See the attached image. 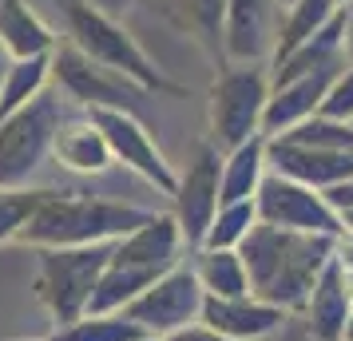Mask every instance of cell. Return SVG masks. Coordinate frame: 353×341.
Wrapping results in <instances>:
<instances>
[{
  "label": "cell",
  "mask_w": 353,
  "mask_h": 341,
  "mask_svg": "<svg viewBox=\"0 0 353 341\" xmlns=\"http://www.w3.org/2000/svg\"><path fill=\"white\" fill-rule=\"evenodd\" d=\"M8 68H12V56L0 48V87H4V76H8Z\"/></svg>",
  "instance_id": "34"
},
{
  "label": "cell",
  "mask_w": 353,
  "mask_h": 341,
  "mask_svg": "<svg viewBox=\"0 0 353 341\" xmlns=\"http://www.w3.org/2000/svg\"><path fill=\"white\" fill-rule=\"evenodd\" d=\"M270 167V135H254L250 143L223 151V207L226 203H254Z\"/></svg>",
  "instance_id": "19"
},
{
  "label": "cell",
  "mask_w": 353,
  "mask_h": 341,
  "mask_svg": "<svg viewBox=\"0 0 353 341\" xmlns=\"http://www.w3.org/2000/svg\"><path fill=\"white\" fill-rule=\"evenodd\" d=\"M203 302H207V290L199 286L194 266H175L151 290L139 293L123 313L135 325H143V333L151 338H175L203 322Z\"/></svg>",
  "instance_id": "10"
},
{
  "label": "cell",
  "mask_w": 353,
  "mask_h": 341,
  "mask_svg": "<svg viewBox=\"0 0 353 341\" xmlns=\"http://www.w3.org/2000/svg\"><path fill=\"white\" fill-rule=\"evenodd\" d=\"M337 238L334 234H298V230H278L258 223L250 238L239 246L246 274H250V293L286 313H294V309L305 313V302L318 286L321 270L337 254Z\"/></svg>",
  "instance_id": "1"
},
{
  "label": "cell",
  "mask_w": 353,
  "mask_h": 341,
  "mask_svg": "<svg viewBox=\"0 0 353 341\" xmlns=\"http://www.w3.org/2000/svg\"><path fill=\"white\" fill-rule=\"evenodd\" d=\"M337 266H341V274H345V282H350V290H353V234H341L337 238Z\"/></svg>",
  "instance_id": "31"
},
{
  "label": "cell",
  "mask_w": 353,
  "mask_h": 341,
  "mask_svg": "<svg viewBox=\"0 0 353 341\" xmlns=\"http://www.w3.org/2000/svg\"><path fill=\"white\" fill-rule=\"evenodd\" d=\"M226 4L230 0H151V8H159L179 32L194 36L207 48V56H214V60H223Z\"/></svg>",
  "instance_id": "20"
},
{
  "label": "cell",
  "mask_w": 353,
  "mask_h": 341,
  "mask_svg": "<svg viewBox=\"0 0 353 341\" xmlns=\"http://www.w3.org/2000/svg\"><path fill=\"white\" fill-rule=\"evenodd\" d=\"M325 195V203H330V211L337 214V218H345V214H353V179L337 183V187H330V191H321Z\"/></svg>",
  "instance_id": "30"
},
{
  "label": "cell",
  "mask_w": 353,
  "mask_h": 341,
  "mask_svg": "<svg viewBox=\"0 0 353 341\" xmlns=\"http://www.w3.org/2000/svg\"><path fill=\"white\" fill-rule=\"evenodd\" d=\"M12 341H24V338H12Z\"/></svg>",
  "instance_id": "41"
},
{
  "label": "cell",
  "mask_w": 353,
  "mask_h": 341,
  "mask_svg": "<svg viewBox=\"0 0 353 341\" xmlns=\"http://www.w3.org/2000/svg\"><path fill=\"white\" fill-rule=\"evenodd\" d=\"M203 325L234 341H266L282 333L286 325V309L262 302L254 293L242 298H207L203 302Z\"/></svg>",
  "instance_id": "15"
},
{
  "label": "cell",
  "mask_w": 353,
  "mask_h": 341,
  "mask_svg": "<svg viewBox=\"0 0 353 341\" xmlns=\"http://www.w3.org/2000/svg\"><path fill=\"white\" fill-rule=\"evenodd\" d=\"M139 341H167V338H151V333H147V338H139Z\"/></svg>",
  "instance_id": "37"
},
{
  "label": "cell",
  "mask_w": 353,
  "mask_h": 341,
  "mask_svg": "<svg viewBox=\"0 0 353 341\" xmlns=\"http://www.w3.org/2000/svg\"><path fill=\"white\" fill-rule=\"evenodd\" d=\"M337 4H353V0H337Z\"/></svg>",
  "instance_id": "39"
},
{
  "label": "cell",
  "mask_w": 353,
  "mask_h": 341,
  "mask_svg": "<svg viewBox=\"0 0 353 341\" xmlns=\"http://www.w3.org/2000/svg\"><path fill=\"white\" fill-rule=\"evenodd\" d=\"M167 341H234V338H223V333H214V329H207V325L199 322V325H191V329H183V333H175V338H167Z\"/></svg>",
  "instance_id": "32"
},
{
  "label": "cell",
  "mask_w": 353,
  "mask_h": 341,
  "mask_svg": "<svg viewBox=\"0 0 353 341\" xmlns=\"http://www.w3.org/2000/svg\"><path fill=\"white\" fill-rule=\"evenodd\" d=\"M40 198H44V191H32V187H24V191H0V246L17 242L24 223L40 207Z\"/></svg>",
  "instance_id": "28"
},
{
  "label": "cell",
  "mask_w": 353,
  "mask_h": 341,
  "mask_svg": "<svg viewBox=\"0 0 353 341\" xmlns=\"http://www.w3.org/2000/svg\"><path fill=\"white\" fill-rule=\"evenodd\" d=\"M258 227V207L254 203H226L223 211L214 214V223L207 230V242L199 250H239L250 230Z\"/></svg>",
  "instance_id": "26"
},
{
  "label": "cell",
  "mask_w": 353,
  "mask_h": 341,
  "mask_svg": "<svg viewBox=\"0 0 353 341\" xmlns=\"http://www.w3.org/2000/svg\"><path fill=\"white\" fill-rule=\"evenodd\" d=\"M194 274L207 298H242L250 293V274L239 250H194Z\"/></svg>",
  "instance_id": "23"
},
{
  "label": "cell",
  "mask_w": 353,
  "mask_h": 341,
  "mask_svg": "<svg viewBox=\"0 0 353 341\" xmlns=\"http://www.w3.org/2000/svg\"><path fill=\"white\" fill-rule=\"evenodd\" d=\"M270 103V68L266 64H223L210 83L207 119H210V143L219 151L250 143L262 135Z\"/></svg>",
  "instance_id": "6"
},
{
  "label": "cell",
  "mask_w": 353,
  "mask_h": 341,
  "mask_svg": "<svg viewBox=\"0 0 353 341\" xmlns=\"http://www.w3.org/2000/svg\"><path fill=\"white\" fill-rule=\"evenodd\" d=\"M345 341H353V322H350V333H345Z\"/></svg>",
  "instance_id": "38"
},
{
  "label": "cell",
  "mask_w": 353,
  "mask_h": 341,
  "mask_svg": "<svg viewBox=\"0 0 353 341\" xmlns=\"http://www.w3.org/2000/svg\"><path fill=\"white\" fill-rule=\"evenodd\" d=\"M171 214H175L179 230L187 250H199L207 242V230L214 223V214L223 211V151L210 143L194 147L187 171L179 175V187L171 195Z\"/></svg>",
  "instance_id": "9"
},
{
  "label": "cell",
  "mask_w": 353,
  "mask_h": 341,
  "mask_svg": "<svg viewBox=\"0 0 353 341\" xmlns=\"http://www.w3.org/2000/svg\"><path fill=\"white\" fill-rule=\"evenodd\" d=\"M350 60H353V4H350Z\"/></svg>",
  "instance_id": "36"
},
{
  "label": "cell",
  "mask_w": 353,
  "mask_h": 341,
  "mask_svg": "<svg viewBox=\"0 0 353 341\" xmlns=\"http://www.w3.org/2000/svg\"><path fill=\"white\" fill-rule=\"evenodd\" d=\"M282 4H294V0H282Z\"/></svg>",
  "instance_id": "40"
},
{
  "label": "cell",
  "mask_w": 353,
  "mask_h": 341,
  "mask_svg": "<svg viewBox=\"0 0 353 341\" xmlns=\"http://www.w3.org/2000/svg\"><path fill=\"white\" fill-rule=\"evenodd\" d=\"M64 112L60 99L44 96L0 119V191H24L56 147Z\"/></svg>",
  "instance_id": "7"
},
{
  "label": "cell",
  "mask_w": 353,
  "mask_h": 341,
  "mask_svg": "<svg viewBox=\"0 0 353 341\" xmlns=\"http://www.w3.org/2000/svg\"><path fill=\"white\" fill-rule=\"evenodd\" d=\"M350 322H353V290L334 258L321 270L318 286L305 302V333L314 341H345Z\"/></svg>",
  "instance_id": "17"
},
{
  "label": "cell",
  "mask_w": 353,
  "mask_h": 341,
  "mask_svg": "<svg viewBox=\"0 0 353 341\" xmlns=\"http://www.w3.org/2000/svg\"><path fill=\"white\" fill-rule=\"evenodd\" d=\"M341 8L345 4H337V0H294V4H286V17H282V32H278V48H274L270 68L282 64L290 52H298L305 40H314Z\"/></svg>",
  "instance_id": "22"
},
{
  "label": "cell",
  "mask_w": 353,
  "mask_h": 341,
  "mask_svg": "<svg viewBox=\"0 0 353 341\" xmlns=\"http://www.w3.org/2000/svg\"><path fill=\"white\" fill-rule=\"evenodd\" d=\"M321 115L341 119V123H353V60L341 68L337 80L330 83V96H325V103H321Z\"/></svg>",
  "instance_id": "29"
},
{
  "label": "cell",
  "mask_w": 353,
  "mask_h": 341,
  "mask_svg": "<svg viewBox=\"0 0 353 341\" xmlns=\"http://www.w3.org/2000/svg\"><path fill=\"white\" fill-rule=\"evenodd\" d=\"M183 250L187 242H183L175 214H155L147 227L131 230L128 238L112 246V262L99 278V290L88 313H123L143 290H151L159 278L183 266Z\"/></svg>",
  "instance_id": "3"
},
{
  "label": "cell",
  "mask_w": 353,
  "mask_h": 341,
  "mask_svg": "<svg viewBox=\"0 0 353 341\" xmlns=\"http://www.w3.org/2000/svg\"><path fill=\"white\" fill-rule=\"evenodd\" d=\"M52 80V56H32V60H12L4 87H0V119L4 115L28 107L32 99L44 96V87Z\"/></svg>",
  "instance_id": "24"
},
{
  "label": "cell",
  "mask_w": 353,
  "mask_h": 341,
  "mask_svg": "<svg viewBox=\"0 0 353 341\" xmlns=\"http://www.w3.org/2000/svg\"><path fill=\"white\" fill-rule=\"evenodd\" d=\"M0 48L12 60H32V56H52L60 44L24 0H0Z\"/></svg>",
  "instance_id": "21"
},
{
  "label": "cell",
  "mask_w": 353,
  "mask_h": 341,
  "mask_svg": "<svg viewBox=\"0 0 353 341\" xmlns=\"http://www.w3.org/2000/svg\"><path fill=\"white\" fill-rule=\"evenodd\" d=\"M286 4L282 0H230L223 24L226 64H266L270 68Z\"/></svg>",
  "instance_id": "13"
},
{
  "label": "cell",
  "mask_w": 353,
  "mask_h": 341,
  "mask_svg": "<svg viewBox=\"0 0 353 341\" xmlns=\"http://www.w3.org/2000/svg\"><path fill=\"white\" fill-rule=\"evenodd\" d=\"M270 167L274 175H286L302 187L330 191L337 183L353 179V151H314L286 139H270Z\"/></svg>",
  "instance_id": "16"
},
{
  "label": "cell",
  "mask_w": 353,
  "mask_h": 341,
  "mask_svg": "<svg viewBox=\"0 0 353 341\" xmlns=\"http://www.w3.org/2000/svg\"><path fill=\"white\" fill-rule=\"evenodd\" d=\"M286 143L298 147H314V151H353V123H341V119H330V115H314L298 123L294 131L278 135Z\"/></svg>",
  "instance_id": "27"
},
{
  "label": "cell",
  "mask_w": 353,
  "mask_h": 341,
  "mask_svg": "<svg viewBox=\"0 0 353 341\" xmlns=\"http://www.w3.org/2000/svg\"><path fill=\"white\" fill-rule=\"evenodd\" d=\"M68 28V44L80 48L92 64L112 68L119 76H128L131 83H139L147 96H187V83L171 80L143 48L139 40L119 24L115 17L99 12L92 0H60Z\"/></svg>",
  "instance_id": "4"
},
{
  "label": "cell",
  "mask_w": 353,
  "mask_h": 341,
  "mask_svg": "<svg viewBox=\"0 0 353 341\" xmlns=\"http://www.w3.org/2000/svg\"><path fill=\"white\" fill-rule=\"evenodd\" d=\"M258 207V223L278 230H298V234H345L341 230V218L330 211V203L321 191L314 187H302V183L286 179V175H266L262 191L254 198Z\"/></svg>",
  "instance_id": "11"
},
{
  "label": "cell",
  "mask_w": 353,
  "mask_h": 341,
  "mask_svg": "<svg viewBox=\"0 0 353 341\" xmlns=\"http://www.w3.org/2000/svg\"><path fill=\"white\" fill-rule=\"evenodd\" d=\"M115 242L99 246H68V250H40V270H36V302L52 313L56 329L88 318L92 298L99 290V278L112 262Z\"/></svg>",
  "instance_id": "5"
},
{
  "label": "cell",
  "mask_w": 353,
  "mask_h": 341,
  "mask_svg": "<svg viewBox=\"0 0 353 341\" xmlns=\"http://www.w3.org/2000/svg\"><path fill=\"white\" fill-rule=\"evenodd\" d=\"M52 80L80 103L83 112H131L139 115V99L147 96L139 83L119 76L112 68L92 64L80 48L60 44L52 52Z\"/></svg>",
  "instance_id": "8"
},
{
  "label": "cell",
  "mask_w": 353,
  "mask_h": 341,
  "mask_svg": "<svg viewBox=\"0 0 353 341\" xmlns=\"http://www.w3.org/2000/svg\"><path fill=\"white\" fill-rule=\"evenodd\" d=\"M155 211L131 207V203H112L83 191H44L40 207L24 223L17 242L36 246V250H68V246H99L119 242L131 230L147 227Z\"/></svg>",
  "instance_id": "2"
},
{
  "label": "cell",
  "mask_w": 353,
  "mask_h": 341,
  "mask_svg": "<svg viewBox=\"0 0 353 341\" xmlns=\"http://www.w3.org/2000/svg\"><path fill=\"white\" fill-rule=\"evenodd\" d=\"M92 4H96L99 12H108V17H119V12H123L128 4H135V0H92Z\"/></svg>",
  "instance_id": "33"
},
{
  "label": "cell",
  "mask_w": 353,
  "mask_h": 341,
  "mask_svg": "<svg viewBox=\"0 0 353 341\" xmlns=\"http://www.w3.org/2000/svg\"><path fill=\"white\" fill-rule=\"evenodd\" d=\"M52 155L60 159V167L76 171V175H99L112 167V147L103 139V131L96 127V119L83 112L80 119H64L60 123V135H56V147Z\"/></svg>",
  "instance_id": "18"
},
{
  "label": "cell",
  "mask_w": 353,
  "mask_h": 341,
  "mask_svg": "<svg viewBox=\"0 0 353 341\" xmlns=\"http://www.w3.org/2000/svg\"><path fill=\"white\" fill-rule=\"evenodd\" d=\"M341 230H345V234H353V214H345V218H341Z\"/></svg>",
  "instance_id": "35"
},
{
  "label": "cell",
  "mask_w": 353,
  "mask_h": 341,
  "mask_svg": "<svg viewBox=\"0 0 353 341\" xmlns=\"http://www.w3.org/2000/svg\"><path fill=\"white\" fill-rule=\"evenodd\" d=\"M341 68H325V72H310V76H298V80H286V83H270V103H266L262 135L278 139V135L294 131L298 123L321 115V103L330 96V83L337 80Z\"/></svg>",
  "instance_id": "14"
},
{
  "label": "cell",
  "mask_w": 353,
  "mask_h": 341,
  "mask_svg": "<svg viewBox=\"0 0 353 341\" xmlns=\"http://www.w3.org/2000/svg\"><path fill=\"white\" fill-rule=\"evenodd\" d=\"M147 338L143 325H135L128 313H88L80 322L60 325L48 341H139Z\"/></svg>",
  "instance_id": "25"
},
{
  "label": "cell",
  "mask_w": 353,
  "mask_h": 341,
  "mask_svg": "<svg viewBox=\"0 0 353 341\" xmlns=\"http://www.w3.org/2000/svg\"><path fill=\"white\" fill-rule=\"evenodd\" d=\"M88 115H92L96 127L103 131V139L112 147V159L119 163V167L135 171L139 179L151 183L163 195H175V187H179L175 167L167 163V155L159 151L155 135L147 131V123L139 115H131V112H88Z\"/></svg>",
  "instance_id": "12"
}]
</instances>
